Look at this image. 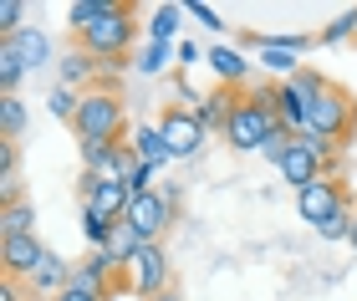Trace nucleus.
Returning a JSON list of instances; mask_svg holds the SVG:
<instances>
[{"mask_svg": "<svg viewBox=\"0 0 357 301\" xmlns=\"http://www.w3.org/2000/svg\"><path fill=\"white\" fill-rule=\"evenodd\" d=\"M352 128H357V98H352L342 82L321 77L317 98H312V107H306V133L301 138H317V148L332 158L352 138Z\"/></svg>", "mask_w": 357, "mask_h": 301, "instance_id": "obj_1", "label": "nucleus"}, {"mask_svg": "<svg viewBox=\"0 0 357 301\" xmlns=\"http://www.w3.org/2000/svg\"><path fill=\"white\" fill-rule=\"evenodd\" d=\"M77 138H97V144H128V102L118 98L112 87H92L82 92V107L72 118Z\"/></svg>", "mask_w": 357, "mask_h": 301, "instance_id": "obj_2", "label": "nucleus"}, {"mask_svg": "<svg viewBox=\"0 0 357 301\" xmlns=\"http://www.w3.org/2000/svg\"><path fill=\"white\" fill-rule=\"evenodd\" d=\"M133 36H138V10L133 6H123L118 0V10L107 15V21H97L92 31H82V52L92 56V61H102V72H112V67H128V46H133Z\"/></svg>", "mask_w": 357, "mask_h": 301, "instance_id": "obj_3", "label": "nucleus"}, {"mask_svg": "<svg viewBox=\"0 0 357 301\" xmlns=\"http://www.w3.org/2000/svg\"><path fill=\"white\" fill-rule=\"evenodd\" d=\"M174 215H178V189H143V194H133V204H128V225L138 230L143 245L164 240Z\"/></svg>", "mask_w": 357, "mask_h": 301, "instance_id": "obj_4", "label": "nucleus"}, {"mask_svg": "<svg viewBox=\"0 0 357 301\" xmlns=\"http://www.w3.org/2000/svg\"><path fill=\"white\" fill-rule=\"evenodd\" d=\"M275 128H286V123L275 118V113H266V107H255L245 92H240L235 113H230V123H225V144L240 148V153H261V148H266V138H271Z\"/></svg>", "mask_w": 357, "mask_h": 301, "instance_id": "obj_5", "label": "nucleus"}, {"mask_svg": "<svg viewBox=\"0 0 357 301\" xmlns=\"http://www.w3.org/2000/svg\"><path fill=\"white\" fill-rule=\"evenodd\" d=\"M158 133H164V144H169V153L174 158H199V148H204V138H209V128L199 123V113L194 107H164V118H158Z\"/></svg>", "mask_w": 357, "mask_h": 301, "instance_id": "obj_6", "label": "nucleus"}, {"mask_svg": "<svg viewBox=\"0 0 357 301\" xmlns=\"http://www.w3.org/2000/svg\"><path fill=\"white\" fill-rule=\"evenodd\" d=\"M123 276H128V291L143 296V301L174 291V286H169V256H164V245H143L138 256L123 265Z\"/></svg>", "mask_w": 357, "mask_h": 301, "instance_id": "obj_7", "label": "nucleus"}, {"mask_svg": "<svg viewBox=\"0 0 357 301\" xmlns=\"http://www.w3.org/2000/svg\"><path fill=\"white\" fill-rule=\"evenodd\" d=\"M327 164H332V158L317 148V138H296L291 153L281 158V179L301 194V189H312L317 179H327Z\"/></svg>", "mask_w": 357, "mask_h": 301, "instance_id": "obj_8", "label": "nucleus"}, {"mask_svg": "<svg viewBox=\"0 0 357 301\" xmlns=\"http://www.w3.org/2000/svg\"><path fill=\"white\" fill-rule=\"evenodd\" d=\"M72 281H82V286H87V291H97L102 301H112V296H118V286L128 291V276H123V265L112 261L107 250H87V256L72 265Z\"/></svg>", "mask_w": 357, "mask_h": 301, "instance_id": "obj_9", "label": "nucleus"}, {"mask_svg": "<svg viewBox=\"0 0 357 301\" xmlns=\"http://www.w3.org/2000/svg\"><path fill=\"white\" fill-rule=\"evenodd\" d=\"M347 204H352V199H347V189H342V179H332V173L296 194V210H301L306 225H327V219H332L337 210H347Z\"/></svg>", "mask_w": 357, "mask_h": 301, "instance_id": "obj_10", "label": "nucleus"}, {"mask_svg": "<svg viewBox=\"0 0 357 301\" xmlns=\"http://www.w3.org/2000/svg\"><path fill=\"white\" fill-rule=\"evenodd\" d=\"M46 256V245L36 240V230L26 235H0V265H6V281H31L36 265Z\"/></svg>", "mask_w": 357, "mask_h": 301, "instance_id": "obj_11", "label": "nucleus"}, {"mask_svg": "<svg viewBox=\"0 0 357 301\" xmlns=\"http://www.w3.org/2000/svg\"><path fill=\"white\" fill-rule=\"evenodd\" d=\"M250 46H255V61L271 72V82H291L301 72V61H296L301 52H291L281 36H250Z\"/></svg>", "mask_w": 357, "mask_h": 301, "instance_id": "obj_12", "label": "nucleus"}, {"mask_svg": "<svg viewBox=\"0 0 357 301\" xmlns=\"http://www.w3.org/2000/svg\"><path fill=\"white\" fill-rule=\"evenodd\" d=\"M209 67H215V77H220V87H245L250 82V67H255V61H245V56H240V46H209Z\"/></svg>", "mask_w": 357, "mask_h": 301, "instance_id": "obj_13", "label": "nucleus"}, {"mask_svg": "<svg viewBox=\"0 0 357 301\" xmlns=\"http://www.w3.org/2000/svg\"><path fill=\"white\" fill-rule=\"evenodd\" d=\"M235 102H240L235 87H215V92H204V98H199V107H194V113H199V123H204L209 133H225V123H230Z\"/></svg>", "mask_w": 357, "mask_h": 301, "instance_id": "obj_14", "label": "nucleus"}, {"mask_svg": "<svg viewBox=\"0 0 357 301\" xmlns=\"http://www.w3.org/2000/svg\"><path fill=\"white\" fill-rule=\"evenodd\" d=\"M72 286V265L56 256V250H46L41 256V265H36V276H31V291L36 296H61Z\"/></svg>", "mask_w": 357, "mask_h": 301, "instance_id": "obj_15", "label": "nucleus"}, {"mask_svg": "<svg viewBox=\"0 0 357 301\" xmlns=\"http://www.w3.org/2000/svg\"><path fill=\"white\" fill-rule=\"evenodd\" d=\"M0 41L15 46V56L26 61V72H36V67H46V61H52V36H46V31H36V26L15 31V36H0Z\"/></svg>", "mask_w": 357, "mask_h": 301, "instance_id": "obj_16", "label": "nucleus"}, {"mask_svg": "<svg viewBox=\"0 0 357 301\" xmlns=\"http://www.w3.org/2000/svg\"><path fill=\"white\" fill-rule=\"evenodd\" d=\"M133 153L143 158L149 169H164V164H174V153H169V144H164V133H158V123H143V128H133Z\"/></svg>", "mask_w": 357, "mask_h": 301, "instance_id": "obj_17", "label": "nucleus"}, {"mask_svg": "<svg viewBox=\"0 0 357 301\" xmlns=\"http://www.w3.org/2000/svg\"><path fill=\"white\" fill-rule=\"evenodd\" d=\"M87 204H92V210L102 215V219H112V225H118V219H128L133 189H128V184H112V179H102V184H97V194H92Z\"/></svg>", "mask_w": 357, "mask_h": 301, "instance_id": "obj_18", "label": "nucleus"}, {"mask_svg": "<svg viewBox=\"0 0 357 301\" xmlns=\"http://www.w3.org/2000/svg\"><path fill=\"white\" fill-rule=\"evenodd\" d=\"M97 72H102V61H92L87 52H72V56H61V87H72V92H92ZM97 87H102V82H97Z\"/></svg>", "mask_w": 357, "mask_h": 301, "instance_id": "obj_19", "label": "nucleus"}, {"mask_svg": "<svg viewBox=\"0 0 357 301\" xmlns=\"http://www.w3.org/2000/svg\"><path fill=\"white\" fill-rule=\"evenodd\" d=\"M112 10H118V0H72L67 6V26L82 36V31H92L97 21H107Z\"/></svg>", "mask_w": 357, "mask_h": 301, "instance_id": "obj_20", "label": "nucleus"}, {"mask_svg": "<svg viewBox=\"0 0 357 301\" xmlns=\"http://www.w3.org/2000/svg\"><path fill=\"white\" fill-rule=\"evenodd\" d=\"M26 230H36V204L31 199L0 204V235H26Z\"/></svg>", "mask_w": 357, "mask_h": 301, "instance_id": "obj_21", "label": "nucleus"}, {"mask_svg": "<svg viewBox=\"0 0 357 301\" xmlns=\"http://www.w3.org/2000/svg\"><path fill=\"white\" fill-rule=\"evenodd\" d=\"M21 148L15 144H0V204H10V199H21Z\"/></svg>", "mask_w": 357, "mask_h": 301, "instance_id": "obj_22", "label": "nucleus"}, {"mask_svg": "<svg viewBox=\"0 0 357 301\" xmlns=\"http://www.w3.org/2000/svg\"><path fill=\"white\" fill-rule=\"evenodd\" d=\"M143 250V240H138V230L128 225V219H118V225H112V235H107V256L118 261V265H128Z\"/></svg>", "mask_w": 357, "mask_h": 301, "instance_id": "obj_23", "label": "nucleus"}, {"mask_svg": "<svg viewBox=\"0 0 357 301\" xmlns=\"http://www.w3.org/2000/svg\"><path fill=\"white\" fill-rule=\"evenodd\" d=\"M21 133H26V102L0 98V144H21Z\"/></svg>", "mask_w": 357, "mask_h": 301, "instance_id": "obj_24", "label": "nucleus"}, {"mask_svg": "<svg viewBox=\"0 0 357 301\" xmlns=\"http://www.w3.org/2000/svg\"><path fill=\"white\" fill-rule=\"evenodd\" d=\"M21 77H26V61L15 56V46H10V41H0V98H15Z\"/></svg>", "mask_w": 357, "mask_h": 301, "instance_id": "obj_25", "label": "nucleus"}, {"mask_svg": "<svg viewBox=\"0 0 357 301\" xmlns=\"http://www.w3.org/2000/svg\"><path fill=\"white\" fill-rule=\"evenodd\" d=\"M178 21H184V6H158V10L149 15V41H169V46H174Z\"/></svg>", "mask_w": 357, "mask_h": 301, "instance_id": "obj_26", "label": "nucleus"}, {"mask_svg": "<svg viewBox=\"0 0 357 301\" xmlns=\"http://www.w3.org/2000/svg\"><path fill=\"white\" fill-rule=\"evenodd\" d=\"M82 235H87V250H107L112 219H102V215L92 210V204H82Z\"/></svg>", "mask_w": 357, "mask_h": 301, "instance_id": "obj_27", "label": "nucleus"}, {"mask_svg": "<svg viewBox=\"0 0 357 301\" xmlns=\"http://www.w3.org/2000/svg\"><path fill=\"white\" fill-rule=\"evenodd\" d=\"M46 107H52V118L72 123V118H77V107H82V92H72V87H52V98H46Z\"/></svg>", "mask_w": 357, "mask_h": 301, "instance_id": "obj_28", "label": "nucleus"}, {"mask_svg": "<svg viewBox=\"0 0 357 301\" xmlns=\"http://www.w3.org/2000/svg\"><path fill=\"white\" fill-rule=\"evenodd\" d=\"M352 36H357V6L342 10L332 26H321V46H337V41H352Z\"/></svg>", "mask_w": 357, "mask_h": 301, "instance_id": "obj_29", "label": "nucleus"}, {"mask_svg": "<svg viewBox=\"0 0 357 301\" xmlns=\"http://www.w3.org/2000/svg\"><path fill=\"white\" fill-rule=\"evenodd\" d=\"M169 61H174V46H169V41H153L149 52L138 56V72H149V77H158V72H169Z\"/></svg>", "mask_w": 357, "mask_h": 301, "instance_id": "obj_30", "label": "nucleus"}, {"mask_svg": "<svg viewBox=\"0 0 357 301\" xmlns=\"http://www.w3.org/2000/svg\"><path fill=\"white\" fill-rule=\"evenodd\" d=\"M352 215H357V204L337 210V215L327 219V225H317V235H321V240H347V235H352Z\"/></svg>", "mask_w": 357, "mask_h": 301, "instance_id": "obj_31", "label": "nucleus"}, {"mask_svg": "<svg viewBox=\"0 0 357 301\" xmlns=\"http://www.w3.org/2000/svg\"><path fill=\"white\" fill-rule=\"evenodd\" d=\"M26 0H0V36H15V31H26Z\"/></svg>", "mask_w": 357, "mask_h": 301, "instance_id": "obj_32", "label": "nucleus"}, {"mask_svg": "<svg viewBox=\"0 0 357 301\" xmlns=\"http://www.w3.org/2000/svg\"><path fill=\"white\" fill-rule=\"evenodd\" d=\"M184 15H194V21H199V26H209V31H220L225 21H220V10L215 6H204V0H189V6H184Z\"/></svg>", "mask_w": 357, "mask_h": 301, "instance_id": "obj_33", "label": "nucleus"}, {"mask_svg": "<svg viewBox=\"0 0 357 301\" xmlns=\"http://www.w3.org/2000/svg\"><path fill=\"white\" fill-rule=\"evenodd\" d=\"M52 301H102V296H97V291H87L82 281H72V286L61 291V296H52Z\"/></svg>", "mask_w": 357, "mask_h": 301, "instance_id": "obj_34", "label": "nucleus"}, {"mask_svg": "<svg viewBox=\"0 0 357 301\" xmlns=\"http://www.w3.org/2000/svg\"><path fill=\"white\" fill-rule=\"evenodd\" d=\"M174 56H178V61H199V46H189V41H178V46H174Z\"/></svg>", "mask_w": 357, "mask_h": 301, "instance_id": "obj_35", "label": "nucleus"}, {"mask_svg": "<svg viewBox=\"0 0 357 301\" xmlns=\"http://www.w3.org/2000/svg\"><path fill=\"white\" fill-rule=\"evenodd\" d=\"M0 301H26L21 296V281H6V286H0Z\"/></svg>", "mask_w": 357, "mask_h": 301, "instance_id": "obj_36", "label": "nucleus"}, {"mask_svg": "<svg viewBox=\"0 0 357 301\" xmlns=\"http://www.w3.org/2000/svg\"><path fill=\"white\" fill-rule=\"evenodd\" d=\"M347 245H352V250H357V215H352V235H347Z\"/></svg>", "mask_w": 357, "mask_h": 301, "instance_id": "obj_37", "label": "nucleus"}, {"mask_svg": "<svg viewBox=\"0 0 357 301\" xmlns=\"http://www.w3.org/2000/svg\"><path fill=\"white\" fill-rule=\"evenodd\" d=\"M153 301H184V296H178V291H164V296H153Z\"/></svg>", "mask_w": 357, "mask_h": 301, "instance_id": "obj_38", "label": "nucleus"}, {"mask_svg": "<svg viewBox=\"0 0 357 301\" xmlns=\"http://www.w3.org/2000/svg\"><path fill=\"white\" fill-rule=\"evenodd\" d=\"M26 301H46V296H36V291H31V296H26Z\"/></svg>", "mask_w": 357, "mask_h": 301, "instance_id": "obj_39", "label": "nucleus"}]
</instances>
